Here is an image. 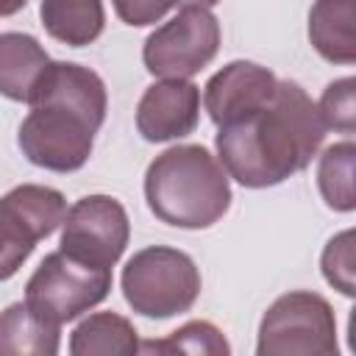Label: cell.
Returning a JSON list of instances; mask_svg holds the SVG:
<instances>
[{"label":"cell","instance_id":"obj_1","mask_svg":"<svg viewBox=\"0 0 356 356\" xmlns=\"http://www.w3.org/2000/svg\"><path fill=\"white\" fill-rule=\"evenodd\" d=\"M317 103L295 81H278L273 97L242 120L217 128L222 170L250 189H264L306 170L325 139Z\"/></svg>","mask_w":356,"mask_h":356},{"label":"cell","instance_id":"obj_2","mask_svg":"<svg viewBox=\"0 0 356 356\" xmlns=\"http://www.w3.org/2000/svg\"><path fill=\"white\" fill-rule=\"evenodd\" d=\"M28 106L31 114L19 125V150L28 161L53 172L81 170L106 120L108 97L100 75L81 64L47 61Z\"/></svg>","mask_w":356,"mask_h":356},{"label":"cell","instance_id":"obj_3","mask_svg":"<svg viewBox=\"0 0 356 356\" xmlns=\"http://www.w3.org/2000/svg\"><path fill=\"white\" fill-rule=\"evenodd\" d=\"M150 211L175 228H209L231 206L228 172L203 145H175L145 172Z\"/></svg>","mask_w":356,"mask_h":356},{"label":"cell","instance_id":"obj_4","mask_svg":"<svg viewBox=\"0 0 356 356\" xmlns=\"http://www.w3.org/2000/svg\"><path fill=\"white\" fill-rule=\"evenodd\" d=\"M122 295L134 312L164 320L195 306L200 273L184 250L153 245L128 259L122 270Z\"/></svg>","mask_w":356,"mask_h":356},{"label":"cell","instance_id":"obj_5","mask_svg":"<svg viewBox=\"0 0 356 356\" xmlns=\"http://www.w3.org/2000/svg\"><path fill=\"white\" fill-rule=\"evenodd\" d=\"M337 317L317 292H286L259 325V356H337Z\"/></svg>","mask_w":356,"mask_h":356},{"label":"cell","instance_id":"obj_6","mask_svg":"<svg viewBox=\"0 0 356 356\" xmlns=\"http://www.w3.org/2000/svg\"><path fill=\"white\" fill-rule=\"evenodd\" d=\"M111 289V267L86 264L61 248L47 253L25 284V303L44 320L64 325L100 300Z\"/></svg>","mask_w":356,"mask_h":356},{"label":"cell","instance_id":"obj_7","mask_svg":"<svg viewBox=\"0 0 356 356\" xmlns=\"http://www.w3.org/2000/svg\"><path fill=\"white\" fill-rule=\"evenodd\" d=\"M67 214L58 189L22 184L0 197V281H8L33 253L36 242L50 236Z\"/></svg>","mask_w":356,"mask_h":356},{"label":"cell","instance_id":"obj_8","mask_svg":"<svg viewBox=\"0 0 356 356\" xmlns=\"http://www.w3.org/2000/svg\"><path fill=\"white\" fill-rule=\"evenodd\" d=\"M220 50V22L209 8H181L145 39L142 61L150 75L189 78Z\"/></svg>","mask_w":356,"mask_h":356},{"label":"cell","instance_id":"obj_9","mask_svg":"<svg viewBox=\"0 0 356 356\" xmlns=\"http://www.w3.org/2000/svg\"><path fill=\"white\" fill-rule=\"evenodd\" d=\"M131 236L128 214L108 195H86L75 200L61 220V250L95 264L114 267Z\"/></svg>","mask_w":356,"mask_h":356},{"label":"cell","instance_id":"obj_10","mask_svg":"<svg viewBox=\"0 0 356 356\" xmlns=\"http://www.w3.org/2000/svg\"><path fill=\"white\" fill-rule=\"evenodd\" d=\"M200 89L186 78H164L145 89L136 106V128L147 142H170L195 131Z\"/></svg>","mask_w":356,"mask_h":356},{"label":"cell","instance_id":"obj_11","mask_svg":"<svg viewBox=\"0 0 356 356\" xmlns=\"http://www.w3.org/2000/svg\"><path fill=\"white\" fill-rule=\"evenodd\" d=\"M275 83L278 78L267 67H259L253 61H231L209 78L203 103L211 122L220 128L264 106L273 97Z\"/></svg>","mask_w":356,"mask_h":356},{"label":"cell","instance_id":"obj_12","mask_svg":"<svg viewBox=\"0 0 356 356\" xmlns=\"http://www.w3.org/2000/svg\"><path fill=\"white\" fill-rule=\"evenodd\" d=\"M61 325L39 317L28 303L0 312V356H53L58 353Z\"/></svg>","mask_w":356,"mask_h":356},{"label":"cell","instance_id":"obj_13","mask_svg":"<svg viewBox=\"0 0 356 356\" xmlns=\"http://www.w3.org/2000/svg\"><path fill=\"white\" fill-rule=\"evenodd\" d=\"M309 39L325 61L353 64V0H317L309 11Z\"/></svg>","mask_w":356,"mask_h":356},{"label":"cell","instance_id":"obj_14","mask_svg":"<svg viewBox=\"0 0 356 356\" xmlns=\"http://www.w3.org/2000/svg\"><path fill=\"white\" fill-rule=\"evenodd\" d=\"M47 61L44 47L31 33H0V95L28 103L31 89Z\"/></svg>","mask_w":356,"mask_h":356},{"label":"cell","instance_id":"obj_15","mask_svg":"<svg viewBox=\"0 0 356 356\" xmlns=\"http://www.w3.org/2000/svg\"><path fill=\"white\" fill-rule=\"evenodd\" d=\"M39 17L44 31L70 47L92 44L106 25L100 0H42Z\"/></svg>","mask_w":356,"mask_h":356},{"label":"cell","instance_id":"obj_16","mask_svg":"<svg viewBox=\"0 0 356 356\" xmlns=\"http://www.w3.org/2000/svg\"><path fill=\"white\" fill-rule=\"evenodd\" d=\"M139 350L136 328L114 312H97L89 314L70 337V353L72 356H131Z\"/></svg>","mask_w":356,"mask_h":356},{"label":"cell","instance_id":"obj_17","mask_svg":"<svg viewBox=\"0 0 356 356\" xmlns=\"http://www.w3.org/2000/svg\"><path fill=\"white\" fill-rule=\"evenodd\" d=\"M353 156H356V147L350 139L325 147V153L320 156L317 186H320L323 200L334 211H353V206H356V200H353Z\"/></svg>","mask_w":356,"mask_h":356},{"label":"cell","instance_id":"obj_18","mask_svg":"<svg viewBox=\"0 0 356 356\" xmlns=\"http://www.w3.org/2000/svg\"><path fill=\"white\" fill-rule=\"evenodd\" d=\"M145 353H206V356H225L231 348L222 331L206 320H192L172 331L167 339H147L139 345Z\"/></svg>","mask_w":356,"mask_h":356},{"label":"cell","instance_id":"obj_19","mask_svg":"<svg viewBox=\"0 0 356 356\" xmlns=\"http://www.w3.org/2000/svg\"><path fill=\"white\" fill-rule=\"evenodd\" d=\"M356 81L353 78H342V81H334L325 86L320 103H317V111L325 122V128H334L339 134H353L356 128V103H353V89Z\"/></svg>","mask_w":356,"mask_h":356},{"label":"cell","instance_id":"obj_20","mask_svg":"<svg viewBox=\"0 0 356 356\" xmlns=\"http://www.w3.org/2000/svg\"><path fill=\"white\" fill-rule=\"evenodd\" d=\"M323 275L342 295H353V231H342L323 250Z\"/></svg>","mask_w":356,"mask_h":356},{"label":"cell","instance_id":"obj_21","mask_svg":"<svg viewBox=\"0 0 356 356\" xmlns=\"http://www.w3.org/2000/svg\"><path fill=\"white\" fill-rule=\"evenodd\" d=\"M111 3H114L117 17L134 28L159 22L175 6V0H111Z\"/></svg>","mask_w":356,"mask_h":356},{"label":"cell","instance_id":"obj_22","mask_svg":"<svg viewBox=\"0 0 356 356\" xmlns=\"http://www.w3.org/2000/svg\"><path fill=\"white\" fill-rule=\"evenodd\" d=\"M25 3H28V0H0V17H11V14L22 11Z\"/></svg>","mask_w":356,"mask_h":356},{"label":"cell","instance_id":"obj_23","mask_svg":"<svg viewBox=\"0 0 356 356\" xmlns=\"http://www.w3.org/2000/svg\"><path fill=\"white\" fill-rule=\"evenodd\" d=\"M217 3L220 0H175V6H181V8H211Z\"/></svg>","mask_w":356,"mask_h":356}]
</instances>
